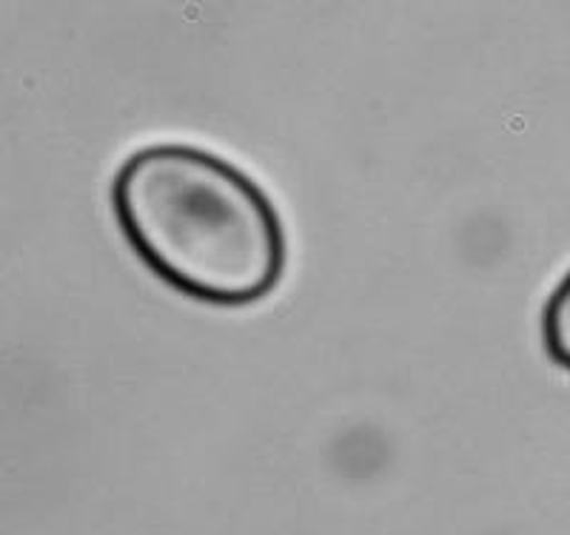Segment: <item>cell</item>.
I'll use <instances>...</instances> for the list:
<instances>
[{"label":"cell","mask_w":570,"mask_h":535,"mask_svg":"<svg viewBox=\"0 0 570 535\" xmlns=\"http://www.w3.org/2000/svg\"><path fill=\"white\" fill-rule=\"evenodd\" d=\"M111 217L160 283L214 308H248L288 265L283 217L266 188L195 142H149L111 177Z\"/></svg>","instance_id":"6da1fadb"},{"label":"cell","mask_w":570,"mask_h":535,"mask_svg":"<svg viewBox=\"0 0 570 535\" xmlns=\"http://www.w3.org/2000/svg\"><path fill=\"white\" fill-rule=\"evenodd\" d=\"M539 330H542L544 354L551 356L553 365L570 374V268L544 299Z\"/></svg>","instance_id":"7a4b0ae2"}]
</instances>
